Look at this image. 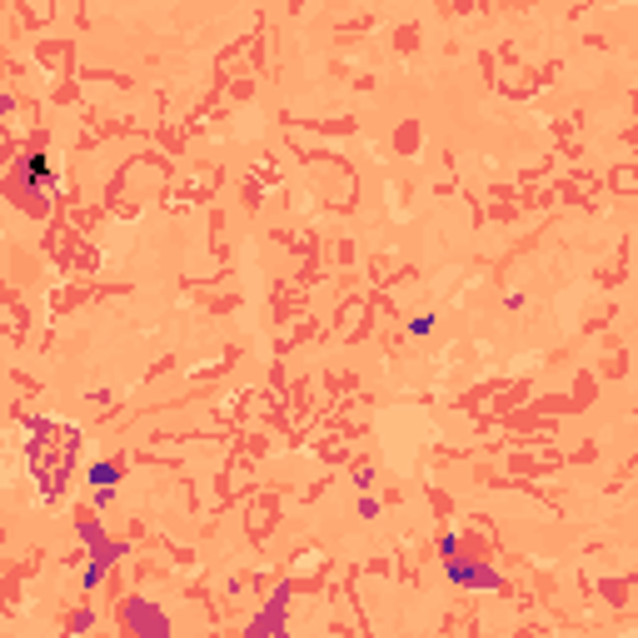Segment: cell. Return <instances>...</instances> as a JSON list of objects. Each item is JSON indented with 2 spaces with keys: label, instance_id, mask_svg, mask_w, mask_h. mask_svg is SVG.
<instances>
[{
  "label": "cell",
  "instance_id": "3",
  "mask_svg": "<svg viewBox=\"0 0 638 638\" xmlns=\"http://www.w3.org/2000/svg\"><path fill=\"white\" fill-rule=\"evenodd\" d=\"M11 195L26 215H45L55 195V180H51V160L45 155H26L20 165L11 169Z\"/></svg>",
  "mask_w": 638,
  "mask_h": 638
},
{
  "label": "cell",
  "instance_id": "2",
  "mask_svg": "<svg viewBox=\"0 0 638 638\" xmlns=\"http://www.w3.org/2000/svg\"><path fill=\"white\" fill-rule=\"evenodd\" d=\"M75 539L85 544V569H80V588L85 594H95V588L105 584V573L115 569L125 554H130V544H120V539H110L100 529V519H75Z\"/></svg>",
  "mask_w": 638,
  "mask_h": 638
},
{
  "label": "cell",
  "instance_id": "9",
  "mask_svg": "<svg viewBox=\"0 0 638 638\" xmlns=\"http://www.w3.org/2000/svg\"><path fill=\"white\" fill-rule=\"evenodd\" d=\"M429 329H434V319H429V314H419V319H409V335H414V339H424Z\"/></svg>",
  "mask_w": 638,
  "mask_h": 638
},
{
  "label": "cell",
  "instance_id": "5",
  "mask_svg": "<svg viewBox=\"0 0 638 638\" xmlns=\"http://www.w3.org/2000/svg\"><path fill=\"white\" fill-rule=\"evenodd\" d=\"M120 624L130 628L135 638H169V618H165V613H160L150 599H125Z\"/></svg>",
  "mask_w": 638,
  "mask_h": 638
},
{
  "label": "cell",
  "instance_id": "7",
  "mask_svg": "<svg viewBox=\"0 0 638 638\" xmlns=\"http://www.w3.org/2000/svg\"><path fill=\"white\" fill-rule=\"evenodd\" d=\"M85 479H91V489H115L120 484V464L115 459H95L91 469H85Z\"/></svg>",
  "mask_w": 638,
  "mask_h": 638
},
{
  "label": "cell",
  "instance_id": "4",
  "mask_svg": "<svg viewBox=\"0 0 638 638\" xmlns=\"http://www.w3.org/2000/svg\"><path fill=\"white\" fill-rule=\"evenodd\" d=\"M444 563V579L454 588H464V594H474V588H484V594H499L504 588V573L494 569V563H484V559H464V548L459 554H449Z\"/></svg>",
  "mask_w": 638,
  "mask_h": 638
},
{
  "label": "cell",
  "instance_id": "6",
  "mask_svg": "<svg viewBox=\"0 0 638 638\" xmlns=\"http://www.w3.org/2000/svg\"><path fill=\"white\" fill-rule=\"evenodd\" d=\"M285 603H289V588L285 584H280V594H274V599L270 603H264V613H260V618H249V624H245V638H285Z\"/></svg>",
  "mask_w": 638,
  "mask_h": 638
},
{
  "label": "cell",
  "instance_id": "8",
  "mask_svg": "<svg viewBox=\"0 0 638 638\" xmlns=\"http://www.w3.org/2000/svg\"><path fill=\"white\" fill-rule=\"evenodd\" d=\"M459 548H464L459 529H444V534H439V559H449V554H459Z\"/></svg>",
  "mask_w": 638,
  "mask_h": 638
},
{
  "label": "cell",
  "instance_id": "1",
  "mask_svg": "<svg viewBox=\"0 0 638 638\" xmlns=\"http://www.w3.org/2000/svg\"><path fill=\"white\" fill-rule=\"evenodd\" d=\"M26 454H30V474L45 504L66 494L70 474L80 459V429L60 424V419H26Z\"/></svg>",
  "mask_w": 638,
  "mask_h": 638
}]
</instances>
